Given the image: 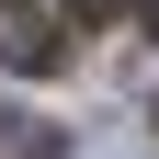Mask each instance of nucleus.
Here are the masks:
<instances>
[{
  "mask_svg": "<svg viewBox=\"0 0 159 159\" xmlns=\"http://www.w3.org/2000/svg\"><path fill=\"white\" fill-rule=\"evenodd\" d=\"M80 159H148V148H136V125H102V136H91Z\"/></svg>",
  "mask_w": 159,
  "mask_h": 159,
  "instance_id": "nucleus-2",
  "label": "nucleus"
},
{
  "mask_svg": "<svg viewBox=\"0 0 159 159\" xmlns=\"http://www.w3.org/2000/svg\"><path fill=\"white\" fill-rule=\"evenodd\" d=\"M57 11H68V23H114L125 0H57Z\"/></svg>",
  "mask_w": 159,
  "mask_h": 159,
  "instance_id": "nucleus-3",
  "label": "nucleus"
},
{
  "mask_svg": "<svg viewBox=\"0 0 159 159\" xmlns=\"http://www.w3.org/2000/svg\"><path fill=\"white\" fill-rule=\"evenodd\" d=\"M136 23H148V34H159V0H136Z\"/></svg>",
  "mask_w": 159,
  "mask_h": 159,
  "instance_id": "nucleus-4",
  "label": "nucleus"
},
{
  "mask_svg": "<svg viewBox=\"0 0 159 159\" xmlns=\"http://www.w3.org/2000/svg\"><path fill=\"white\" fill-rule=\"evenodd\" d=\"M57 57H68V34H57V11H46V0H0V68L46 80Z\"/></svg>",
  "mask_w": 159,
  "mask_h": 159,
  "instance_id": "nucleus-1",
  "label": "nucleus"
}]
</instances>
